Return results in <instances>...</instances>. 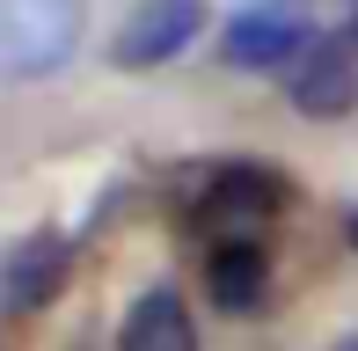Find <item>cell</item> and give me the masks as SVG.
<instances>
[{"instance_id":"obj_4","label":"cell","mask_w":358,"mask_h":351,"mask_svg":"<svg viewBox=\"0 0 358 351\" xmlns=\"http://www.w3.org/2000/svg\"><path fill=\"white\" fill-rule=\"evenodd\" d=\"M307 22H292L285 8H249V15H234L227 22V37H220V59L234 73H271V66H300L307 59Z\"/></svg>"},{"instance_id":"obj_5","label":"cell","mask_w":358,"mask_h":351,"mask_svg":"<svg viewBox=\"0 0 358 351\" xmlns=\"http://www.w3.org/2000/svg\"><path fill=\"white\" fill-rule=\"evenodd\" d=\"M285 88H292V103H300L307 117H344L358 103V44L351 37H315Z\"/></svg>"},{"instance_id":"obj_8","label":"cell","mask_w":358,"mask_h":351,"mask_svg":"<svg viewBox=\"0 0 358 351\" xmlns=\"http://www.w3.org/2000/svg\"><path fill=\"white\" fill-rule=\"evenodd\" d=\"M205 293L220 300L227 315H256L271 293V257L264 242H220L213 257H205Z\"/></svg>"},{"instance_id":"obj_2","label":"cell","mask_w":358,"mask_h":351,"mask_svg":"<svg viewBox=\"0 0 358 351\" xmlns=\"http://www.w3.org/2000/svg\"><path fill=\"white\" fill-rule=\"evenodd\" d=\"M198 29H205V0H139L110 37V66H124V73L169 66Z\"/></svg>"},{"instance_id":"obj_10","label":"cell","mask_w":358,"mask_h":351,"mask_svg":"<svg viewBox=\"0 0 358 351\" xmlns=\"http://www.w3.org/2000/svg\"><path fill=\"white\" fill-rule=\"evenodd\" d=\"M344 351H358V344H344Z\"/></svg>"},{"instance_id":"obj_9","label":"cell","mask_w":358,"mask_h":351,"mask_svg":"<svg viewBox=\"0 0 358 351\" xmlns=\"http://www.w3.org/2000/svg\"><path fill=\"white\" fill-rule=\"evenodd\" d=\"M344 234H351V249H358V213H351V220H344Z\"/></svg>"},{"instance_id":"obj_6","label":"cell","mask_w":358,"mask_h":351,"mask_svg":"<svg viewBox=\"0 0 358 351\" xmlns=\"http://www.w3.org/2000/svg\"><path fill=\"white\" fill-rule=\"evenodd\" d=\"M66 234H29V242L8 249V264H0V293L15 300V308H44V300H59V285H66Z\"/></svg>"},{"instance_id":"obj_7","label":"cell","mask_w":358,"mask_h":351,"mask_svg":"<svg viewBox=\"0 0 358 351\" xmlns=\"http://www.w3.org/2000/svg\"><path fill=\"white\" fill-rule=\"evenodd\" d=\"M117 351H198V322H190L183 293H176V285L139 293L132 315H124V329H117Z\"/></svg>"},{"instance_id":"obj_1","label":"cell","mask_w":358,"mask_h":351,"mask_svg":"<svg viewBox=\"0 0 358 351\" xmlns=\"http://www.w3.org/2000/svg\"><path fill=\"white\" fill-rule=\"evenodd\" d=\"M88 0H0V81H52L80 52Z\"/></svg>"},{"instance_id":"obj_3","label":"cell","mask_w":358,"mask_h":351,"mask_svg":"<svg viewBox=\"0 0 358 351\" xmlns=\"http://www.w3.org/2000/svg\"><path fill=\"white\" fill-rule=\"evenodd\" d=\"M198 213L213 220L227 242H256V227H264L271 213H285V176H278V169H256V162L213 169V183H205V205H198Z\"/></svg>"}]
</instances>
